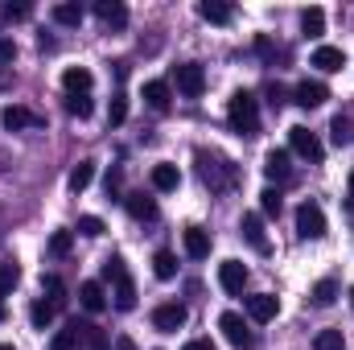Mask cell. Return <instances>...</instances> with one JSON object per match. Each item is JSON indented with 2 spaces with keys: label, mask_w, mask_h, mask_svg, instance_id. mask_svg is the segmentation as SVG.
Returning <instances> with one entry per match:
<instances>
[{
  "label": "cell",
  "mask_w": 354,
  "mask_h": 350,
  "mask_svg": "<svg viewBox=\"0 0 354 350\" xmlns=\"http://www.w3.org/2000/svg\"><path fill=\"white\" fill-rule=\"evenodd\" d=\"M95 17H99L103 25H111V29H124V25H128V8H124L120 0H95Z\"/></svg>",
  "instance_id": "cell-16"
},
{
  "label": "cell",
  "mask_w": 354,
  "mask_h": 350,
  "mask_svg": "<svg viewBox=\"0 0 354 350\" xmlns=\"http://www.w3.org/2000/svg\"><path fill=\"white\" fill-rule=\"evenodd\" d=\"M103 280L111 284L115 309H120V313H132V309H136V284H132V276H128V264L120 260V256H107V260H103Z\"/></svg>",
  "instance_id": "cell-1"
},
{
  "label": "cell",
  "mask_w": 354,
  "mask_h": 350,
  "mask_svg": "<svg viewBox=\"0 0 354 350\" xmlns=\"http://www.w3.org/2000/svg\"><path fill=\"white\" fill-rule=\"evenodd\" d=\"M301 29H305V37H322L326 33V12L322 8H305L301 12Z\"/></svg>",
  "instance_id": "cell-27"
},
{
  "label": "cell",
  "mask_w": 354,
  "mask_h": 350,
  "mask_svg": "<svg viewBox=\"0 0 354 350\" xmlns=\"http://www.w3.org/2000/svg\"><path fill=\"white\" fill-rule=\"evenodd\" d=\"M71 243H75V235H71V231H54V235H50V256H66V252H71Z\"/></svg>",
  "instance_id": "cell-39"
},
{
  "label": "cell",
  "mask_w": 354,
  "mask_h": 350,
  "mask_svg": "<svg viewBox=\"0 0 354 350\" xmlns=\"http://www.w3.org/2000/svg\"><path fill=\"white\" fill-rule=\"evenodd\" d=\"M54 313H58V309H54L50 301H33V309H29V322H33L37 330H46V326L54 322Z\"/></svg>",
  "instance_id": "cell-33"
},
{
  "label": "cell",
  "mask_w": 354,
  "mask_h": 350,
  "mask_svg": "<svg viewBox=\"0 0 354 350\" xmlns=\"http://www.w3.org/2000/svg\"><path fill=\"white\" fill-rule=\"evenodd\" d=\"M351 190H354V169H351Z\"/></svg>",
  "instance_id": "cell-49"
},
{
  "label": "cell",
  "mask_w": 354,
  "mask_h": 350,
  "mask_svg": "<svg viewBox=\"0 0 354 350\" xmlns=\"http://www.w3.org/2000/svg\"><path fill=\"white\" fill-rule=\"evenodd\" d=\"M297 235L301 239H326V210L317 202H301L297 206Z\"/></svg>",
  "instance_id": "cell-5"
},
{
  "label": "cell",
  "mask_w": 354,
  "mask_h": 350,
  "mask_svg": "<svg viewBox=\"0 0 354 350\" xmlns=\"http://www.w3.org/2000/svg\"><path fill=\"white\" fill-rule=\"evenodd\" d=\"M115 350H140V347H136V342H132L128 334H120V338H115Z\"/></svg>",
  "instance_id": "cell-46"
},
{
  "label": "cell",
  "mask_w": 354,
  "mask_h": 350,
  "mask_svg": "<svg viewBox=\"0 0 354 350\" xmlns=\"http://www.w3.org/2000/svg\"><path fill=\"white\" fill-rule=\"evenodd\" d=\"M198 12H202V21H210V25H231V21H235V4H227V0H202Z\"/></svg>",
  "instance_id": "cell-15"
},
{
  "label": "cell",
  "mask_w": 354,
  "mask_h": 350,
  "mask_svg": "<svg viewBox=\"0 0 354 350\" xmlns=\"http://www.w3.org/2000/svg\"><path fill=\"white\" fill-rule=\"evenodd\" d=\"M54 21H58V25H83V4H75V0L54 4Z\"/></svg>",
  "instance_id": "cell-31"
},
{
  "label": "cell",
  "mask_w": 354,
  "mask_h": 350,
  "mask_svg": "<svg viewBox=\"0 0 354 350\" xmlns=\"http://www.w3.org/2000/svg\"><path fill=\"white\" fill-rule=\"evenodd\" d=\"M79 305H83L87 313H103V309H107V297H103V284H99V280H83V284H79Z\"/></svg>",
  "instance_id": "cell-18"
},
{
  "label": "cell",
  "mask_w": 354,
  "mask_h": 350,
  "mask_svg": "<svg viewBox=\"0 0 354 350\" xmlns=\"http://www.w3.org/2000/svg\"><path fill=\"white\" fill-rule=\"evenodd\" d=\"M218 284L231 293V297H239L243 293V284H248V268L239 260H223L218 264Z\"/></svg>",
  "instance_id": "cell-12"
},
{
  "label": "cell",
  "mask_w": 354,
  "mask_h": 350,
  "mask_svg": "<svg viewBox=\"0 0 354 350\" xmlns=\"http://www.w3.org/2000/svg\"><path fill=\"white\" fill-rule=\"evenodd\" d=\"M4 17H8V21H25V17H29V4H8Z\"/></svg>",
  "instance_id": "cell-41"
},
{
  "label": "cell",
  "mask_w": 354,
  "mask_h": 350,
  "mask_svg": "<svg viewBox=\"0 0 354 350\" xmlns=\"http://www.w3.org/2000/svg\"><path fill=\"white\" fill-rule=\"evenodd\" d=\"M174 83L181 95H189V99H198L202 91H206V71L198 66V62H181V66H174Z\"/></svg>",
  "instance_id": "cell-7"
},
{
  "label": "cell",
  "mask_w": 354,
  "mask_h": 350,
  "mask_svg": "<svg viewBox=\"0 0 354 350\" xmlns=\"http://www.w3.org/2000/svg\"><path fill=\"white\" fill-rule=\"evenodd\" d=\"M313 350H346V338H342V330H322V334L313 338Z\"/></svg>",
  "instance_id": "cell-34"
},
{
  "label": "cell",
  "mask_w": 354,
  "mask_h": 350,
  "mask_svg": "<svg viewBox=\"0 0 354 350\" xmlns=\"http://www.w3.org/2000/svg\"><path fill=\"white\" fill-rule=\"evenodd\" d=\"M124 120H128V95L120 91V95H111V107H107V124H111V128H120Z\"/></svg>",
  "instance_id": "cell-32"
},
{
  "label": "cell",
  "mask_w": 354,
  "mask_h": 350,
  "mask_svg": "<svg viewBox=\"0 0 354 350\" xmlns=\"http://www.w3.org/2000/svg\"><path fill=\"white\" fill-rule=\"evenodd\" d=\"M103 231H107V227H103V219H99V214H83V219H79V235H87V239H99Z\"/></svg>",
  "instance_id": "cell-38"
},
{
  "label": "cell",
  "mask_w": 354,
  "mask_h": 350,
  "mask_svg": "<svg viewBox=\"0 0 354 350\" xmlns=\"http://www.w3.org/2000/svg\"><path fill=\"white\" fill-rule=\"evenodd\" d=\"M330 140H334L338 149L354 145V120L351 116H334V124H330Z\"/></svg>",
  "instance_id": "cell-26"
},
{
  "label": "cell",
  "mask_w": 354,
  "mask_h": 350,
  "mask_svg": "<svg viewBox=\"0 0 354 350\" xmlns=\"http://www.w3.org/2000/svg\"><path fill=\"white\" fill-rule=\"evenodd\" d=\"M66 111L79 116V120H87L91 111H95V103H91V95H66Z\"/></svg>",
  "instance_id": "cell-35"
},
{
  "label": "cell",
  "mask_w": 354,
  "mask_h": 350,
  "mask_svg": "<svg viewBox=\"0 0 354 350\" xmlns=\"http://www.w3.org/2000/svg\"><path fill=\"white\" fill-rule=\"evenodd\" d=\"M268 103H272V107L284 103V87H280V83H268Z\"/></svg>",
  "instance_id": "cell-42"
},
{
  "label": "cell",
  "mask_w": 354,
  "mask_h": 350,
  "mask_svg": "<svg viewBox=\"0 0 354 350\" xmlns=\"http://www.w3.org/2000/svg\"><path fill=\"white\" fill-rule=\"evenodd\" d=\"M239 231H243V239H248L260 256H268V252H272V243H268V235H264V214L248 210V214H243V223H239Z\"/></svg>",
  "instance_id": "cell-10"
},
{
  "label": "cell",
  "mask_w": 354,
  "mask_h": 350,
  "mask_svg": "<svg viewBox=\"0 0 354 350\" xmlns=\"http://www.w3.org/2000/svg\"><path fill=\"white\" fill-rule=\"evenodd\" d=\"M288 161H292V153H288V149H272V153L264 157V174L272 177V181H284L288 169H292Z\"/></svg>",
  "instance_id": "cell-21"
},
{
  "label": "cell",
  "mask_w": 354,
  "mask_h": 350,
  "mask_svg": "<svg viewBox=\"0 0 354 350\" xmlns=\"http://www.w3.org/2000/svg\"><path fill=\"white\" fill-rule=\"evenodd\" d=\"M185 256L189 260H206L210 256V231H202V227H185Z\"/></svg>",
  "instance_id": "cell-17"
},
{
  "label": "cell",
  "mask_w": 354,
  "mask_h": 350,
  "mask_svg": "<svg viewBox=\"0 0 354 350\" xmlns=\"http://www.w3.org/2000/svg\"><path fill=\"white\" fill-rule=\"evenodd\" d=\"M0 124H4L8 132H29V128H41V116L29 111V107H21V103H8V107L0 111Z\"/></svg>",
  "instance_id": "cell-8"
},
{
  "label": "cell",
  "mask_w": 354,
  "mask_h": 350,
  "mask_svg": "<svg viewBox=\"0 0 354 350\" xmlns=\"http://www.w3.org/2000/svg\"><path fill=\"white\" fill-rule=\"evenodd\" d=\"M288 149L297 153V157H305L309 165H322V157H326V149H322V140H317V132H309V128H288Z\"/></svg>",
  "instance_id": "cell-4"
},
{
  "label": "cell",
  "mask_w": 354,
  "mask_h": 350,
  "mask_svg": "<svg viewBox=\"0 0 354 350\" xmlns=\"http://www.w3.org/2000/svg\"><path fill=\"white\" fill-rule=\"evenodd\" d=\"M309 297H313V305H317V309H330V305L338 301V280H334V276H326V280H317Z\"/></svg>",
  "instance_id": "cell-24"
},
{
  "label": "cell",
  "mask_w": 354,
  "mask_h": 350,
  "mask_svg": "<svg viewBox=\"0 0 354 350\" xmlns=\"http://www.w3.org/2000/svg\"><path fill=\"white\" fill-rule=\"evenodd\" d=\"M185 305H177V301H165V305H157L153 309V326L161 330V334H174V330H181L185 326Z\"/></svg>",
  "instance_id": "cell-9"
},
{
  "label": "cell",
  "mask_w": 354,
  "mask_h": 350,
  "mask_svg": "<svg viewBox=\"0 0 354 350\" xmlns=\"http://www.w3.org/2000/svg\"><path fill=\"white\" fill-rule=\"evenodd\" d=\"M41 293H50V305H54V309L66 305V284H62V276H54V272L41 276Z\"/></svg>",
  "instance_id": "cell-28"
},
{
  "label": "cell",
  "mask_w": 354,
  "mask_h": 350,
  "mask_svg": "<svg viewBox=\"0 0 354 350\" xmlns=\"http://www.w3.org/2000/svg\"><path fill=\"white\" fill-rule=\"evenodd\" d=\"M0 350H17V347H8V342H0Z\"/></svg>",
  "instance_id": "cell-47"
},
{
  "label": "cell",
  "mask_w": 354,
  "mask_h": 350,
  "mask_svg": "<svg viewBox=\"0 0 354 350\" xmlns=\"http://www.w3.org/2000/svg\"><path fill=\"white\" fill-rule=\"evenodd\" d=\"M107 198H120V169L107 174Z\"/></svg>",
  "instance_id": "cell-44"
},
{
  "label": "cell",
  "mask_w": 354,
  "mask_h": 350,
  "mask_svg": "<svg viewBox=\"0 0 354 350\" xmlns=\"http://www.w3.org/2000/svg\"><path fill=\"white\" fill-rule=\"evenodd\" d=\"M194 161H198L202 181H206L210 190H218V194H223V190H231V185H235V177H239V174H235V165H231L227 157H218V153L198 149V157H194Z\"/></svg>",
  "instance_id": "cell-3"
},
{
  "label": "cell",
  "mask_w": 354,
  "mask_h": 350,
  "mask_svg": "<svg viewBox=\"0 0 354 350\" xmlns=\"http://www.w3.org/2000/svg\"><path fill=\"white\" fill-rule=\"evenodd\" d=\"M260 210H264V214H280V190L268 185L264 194H260Z\"/></svg>",
  "instance_id": "cell-40"
},
{
  "label": "cell",
  "mask_w": 354,
  "mask_h": 350,
  "mask_svg": "<svg viewBox=\"0 0 354 350\" xmlns=\"http://www.w3.org/2000/svg\"><path fill=\"white\" fill-rule=\"evenodd\" d=\"M17 280H21V268L17 264H0V297H8L17 288Z\"/></svg>",
  "instance_id": "cell-36"
},
{
  "label": "cell",
  "mask_w": 354,
  "mask_h": 350,
  "mask_svg": "<svg viewBox=\"0 0 354 350\" xmlns=\"http://www.w3.org/2000/svg\"><path fill=\"white\" fill-rule=\"evenodd\" d=\"M351 309H354V288H351Z\"/></svg>",
  "instance_id": "cell-48"
},
{
  "label": "cell",
  "mask_w": 354,
  "mask_h": 350,
  "mask_svg": "<svg viewBox=\"0 0 354 350\" xmlns=\"http://www.w3.org/2000/svg\"><path fill=\"white\" fill-rule=\"evenodd\" d=\"M0 322H4V305H0Z\"/></svg>",
  "instance_id": "cell-50"
},
{
  "label": "cell",
  "mask_w": 354,
  "mask_h": 350,
  "mask_svg": "<svg viewBox=\"0 0 354 350\" xmlns=\"http://www.w3.org/2000/svg\"><path fill=\"white\" fill-rule=\"evenodd\" d=\"M227 120L239 136H260V99L252 91H235L227 103Z\"/></svg>",
  "instance_id": "cell-2"
},
{
  "label": "cell",
  "mask_w": 354,
  "mask_h": 350,
  "mask_svg": "<svg viewBox=\"0 0 354 350\" xmlns=\"http://www.w3.org/2000/svg\"><path fill=\"white\" fill-rule=\"evenodd\" d=\"M145 103H149L153 111H169V83H161V79L145 83Z\"/></svg>",
  "instance_id": "cell-25"
},
{
  "label": "cell",
  "mask_w": 354,
  "mask_h": 350,
  "mask_svg": "<svg viewBox=\"0 0 354 350\" xmlns=\"http://www.w3.org/2000/svg\"><path fill=\"white\" fill-rule=\"evenodd\" d=\"M75 326V334H79V347L87 350H107V334L95 326V322H71Z\"/></svg>",
  "instance_id": "cell-20"
},
{
  "label": "cell",
  "mask_w": 354,
  "mask_h": 350,
  "mask_svg": "<svg viewBox=\"0 0 354 350\" xmlns=\"http://www.w3.org/2000/svg\"><path fill=\"white\" fill-rule=\"evenodd\" d=\"M153 190H161V194H169V190H177L181 185V174H177V165H169V161H161V165H153Z\"/></svg>",
  "instance_id": "cell-22"
},
{
  "label": "cell",
  "mask_w": 354,
  "mask_h": 350,
  "mask_svg": "<svg viewBox=\"0 0 354 350\" xmlns=\"http://www.w3.org/2000/svg\"><path fill=\"white\" fill-rule=\"evenodd\" d=\"M50 350H79V334H75V326L58 330V334L50 338Z\"/></svg>",
  "instance_id": "cell-37"
},
{
  "label": "cell",
  "mask_w": 354,
  "mask_h": 350,
  "mask_svg": "<svg viewBox=\"0 0 354 350\" xmlns=\"http://www.w3.org/2000/svg\"><path fill=\"white\" fill-rule=\"evenodd\" d=\"M153 276H157V280H174L177 276V256L174 252H157V256H153Z\"/></svg>",
  "instance_id": "cell-30"
},
{
  "label": "cell",
  "mask_w": 354,
  "mask_h": 350,
  "mask_svg": "<svg viewBox=\"0 0 354 350\" xmlns=\"http://www.w3.org/2000/svg\"><path fill=\"white\" fill-rule=\"evenodd\" d=\"M276 313H280V301H276L272 293H256V297H248V317H252V322L264 326V322H272Z\"/></svg>",
  "instance_id": "cell-13"
},
{
  "label": "cell",
  "mask_w": 354,
  "mask_h": 350,
  "mask_svg": "<svg viewBox=\"0 0 354 350\" xmlns=\"http://www.w3.org/2000/svg\"><path fill=\"white\" fill-rule=\"evenodd\" d=\"M181 350H214V342L210 338H194V342H185Z\"/></svg>",
  "instance_id": "cell-45"
},
{
  "label": "cell",
  "mask_w": 354,
  "mask_h": 350,
  "mask_svg": "<svg viewBox=\"0 0 354 350\" xmlns=\"http://www.w3.org/2000/svg\"><path fill=\"white\" fill-rule=\"evenodd\" d=\"M309 62H313V66H317V71H326V75H338V71H342V66H346V54H342V50H338V46H317V50H313V58H309Z\"/></svg>",
  "instance_id": "cell-14"
},
{
  "label": "cell",
  "mask_w": 354,
  "mask_h": 350,
  "mask_svg": "<svg viewBox=\"0 0 354 350\" xmlns=\"http://www.w3.org/2000/svg\"><path fill=\"white\" fill-rule=\"evenodd\" d=\"M326 99H330V87L317 83V79H305V83H297V91H292V103L297 107H322Z\"/></svg>",
  "instance_id": "cell-11"
},
{
  "label": "cell",
  "mask_w": 354,
  "mask_h": 350,
  "mask_svg": "<svg viewBox=\"0 0 354 350\" xmlns=\"http://www.w3.org/2000/svg\"><path fill=\"white\" fill-rule=\"evenodd\" d=\"M91 181H95V161L87 157V161H79V165L71 169V190H75V194H83Z\"/></svg>",
  "instance_id": "cell-29"
},
{
  "label": "cell",
  "mask_w": 354,
  "mask_h": 350,
  "mask_svg": "<svg viewBox=\"0 0 354 350\" xmlns=\"http://www.w3.org/2000/svg\"><path fill=\"white\" fill-rule=\"evenodd\" d=\"M124 206H128V214H132V219H140V223H145V219H157V202H153L149 194H128V198H124Z\"/></svg>",
  "instance_id": "cell-23"
},
{
  "label": "cell",
  "mask_w": 354,
  "mask_h": 350,
  "mask_svg": "<svg viewBox=\"0 0 354 350\" xmlns=\"http://www.w3.org/2000/svg\"><path fill=\"white\" fill-rule=\"evenodd\" d=\"M91 83H95V75H91L87 66H66V71H62V87H66V95H87Z\"/></svg>",
  "instance_id": "cell-19"
},
{
  "label": "cell",
  "mask_w": 354,
  "mask_h": 350,
  "mask_svg": "<svg viewBox=\"0 0 354 350\" xmlns=\"http://www.w3.org/2000/svg\"><path fill=\"white\" fill-rule=\"evenodd\" d=\"M218 330H223V338H227V342H231L235 350H252V347H256V338H252L248 322H243L235 309H227V313L218 317Z\"/></svg>",
  "instance_id": "cell-6"
},
{
  "label": "cell",
  "mask_w": 354,
  "mask_h": 350,
  "mask_svg": "<svg viewBox=\"0 0 354 350\" xmlns=\"http://www.w3.org/2000/svg\"><path fill=\"white\" fill-rule=\"evenodd\" d=\"M12 58H17V46L8 37H0V62H12Z\"/></svg>",
  "instance_id": "cell-43"
}]
</instances>
